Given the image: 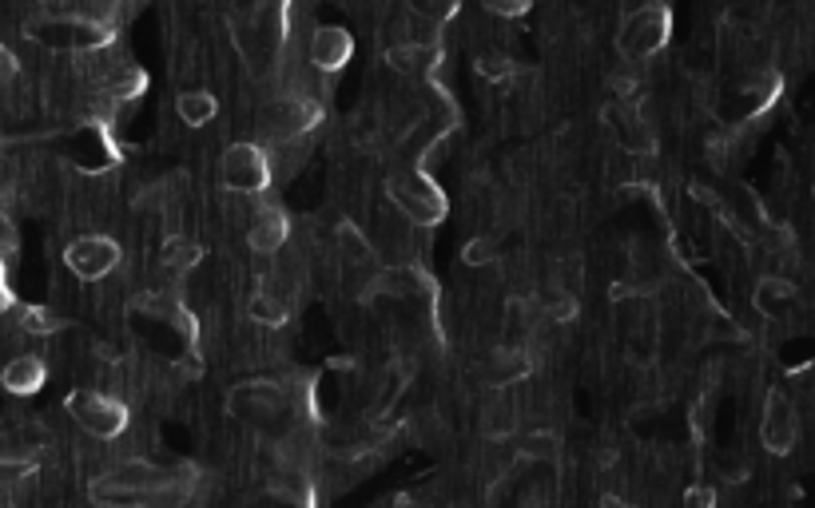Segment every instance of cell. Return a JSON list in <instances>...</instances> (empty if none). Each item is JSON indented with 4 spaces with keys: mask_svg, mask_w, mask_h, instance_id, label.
I'll return each mask as SVG.
<instances>
[{
    "mask_svg": "<svg viewBox=\"0 0 815 508\" xmlns=\"http://www.w3.org/2000/svg\"><path fill=\"white\" fill-rule=\"evenodd\" d=\"M319 120H323V104H319V100H303V95H287V92L271 95V100L259 108L263 147L306 139V135L319 127Z\"/></svg>",
    "mask_w": 815,
    "mask_h": 508,
    "instance_id": "6da1fadb",
    "label": "cell"
},
{
    "mask_svg": "<svg viewBox=\"0 0 815 508\" xmlns=\"http://www.w3.org/2000/svg\"><path fill=\"white\" fill-rule=\"evenodd\" d=\"M387 195L402 218H410L414 227H434L446 215V195L438 191V183L429 179V171L422 167H406V171H394L387 179Z\"/></svg>",
    "mask_w": 815,
    "mask_h": 508,
    "instance_id": "7a4b0ae2",
    "label": "cell"
},
{
    "mask_svg": "<svg viewBox=\"0 0 815 508\" xmlns=\"http://www.w3.org/2000/svg\"><path fill=\"white\" fill-rule=\"evenodd\" d=\"M669 29H672V12L665 4H640V9L628 12L617 32V48L628 68L652 60L669 44Z\"/></svg>",
    "mask_w": 815,
    "mask_h": 508,
    "instance_id": "3957f363",
    "label": "cell"
},
{
    "mask_svg": "<svg viewBox=\"0 0 815 508\" xmlns=\"http://www.w3.org/2000/svg\"><path fill=\"white\" fill-rule=\"evenodd\" d=\"M220 179H223V191H231V195L259 199L263 191L275 183L271 159H267L263 144H231L220 159Z\"/></svg>",
    "mask_w": 815,
    "mask_h": 508,
    "instance_id": "277c9868",
    "label": "cell"
},
{
    "mask_svg": "<svg viewBox=\"0 0 815 508\" xmlns=\"http://www.w3.org/2000/svg\"><path fill=\"white\" fill-rule=\"evenodd\" d=\"M68 414L96 441H115L127 429V405L112 394H100V390H76V394H68Z\"/></svg>",
    "mask_w": 815,
    "mask_h": 508,
    "instance_id": "5b68a950",
    "label": "cell"
},
{
    "mask_svg": "<svg viewBox=\"0 0 815 508\" xmlns=\"http://www.w3.org/2000/svg\"><path fill=\"white\" fill-rule=\"evenodd\" d=\"M605 124L613 127V135H617L621 151H628V156H657L660 151V139L657 132H652V124L645 120V112H640L633 100H613V104L605 108Z\"/></svg>",
    "mask_w": 815,
    "mask_h": 508,
    "instance_id": "8992f818",
    "label": "cell"
},
{
    "mask_svg": "<svg viewBox=\"0 0 815 508\" xmlns=\"http://www.w3.org/2000/svg\"><path fill=\"white\" fill-rule=\"evenodd\" d=\"M64 262H68V270H72L76 279L100 282L120 267V242L108 239V235H80L76 242H68Z\"/></svg>",
    "mask_w": 815,
    "mask_h": 508,
    "instance_id": "52a82bcc",
    "label": "cell"
},
{
    "mask_svg": "<svg viewBox=\"0 0 815 508\" xmlns=\"http://www.w3.org/2000/svg\"><path fill=\"white\" fill-rule=\"evenodd\" d=\"M760 441L768 453L784 456L795 449L800 441V414H795L792 397L784 390H772L768 402H763V417H760Z\"/></svg>",
    "mask_w": 815,
    "mask_h": 508,
    "instance_id": "ba28073f",
    "label": "cell"
},
{
    "mask_svg": "<svg viewBox=\"0 0 815 508\" xmlns=\"http://www.w3.org/2000/svg\"><path fill=\"white\" fill-rule=\"evenodd\" d=\"M534 370H537V358L529 353V346L525 342L498 346V350H490L485 353V362H481V377H485V385H493V390H505V385L525 382Z\"/></svg>",
    "mask_w": 815,
    "mask_h": 508,
    "instance_id": "9c48e42d",
    "label": "cell"
},
{
    "mask_svg": "<svg viewBox=\"0 0 815 508\" xmlns=\"http://www.w3.org/2000/svg\"><path fill=\"white\" fill-rule=\"evenodd\" d=\"M370 294H378V298L418 302V298H434V282H429L426 270L410 267V262H398V267H382L375 279H370Z\"/></svg>",
    "mask_w": 815,
    "mask_h": 508,
    "instance_id": "30bf717a",
    "label": "cell"
},
{
    "mask_svg": "<svg viewBox=\"0 0 815 508\" xmlns=\"http://www.w3.org/2000/svg\"><path fill=\"white\" fill-rule=\"evenodd\" d=\"M355 56V41L350 32L338 29V24H326V29H314L311 48H306V60L319 76H335L338 68H346V60Z\"/></svg>",
    "mask_w": 815,
    "mask_h": 508,
    "instance_id": "8fae6325",
    "label": "cell"
},
{
    "mask_svg": "<svg viewBox=\"0 0 815 508\" xmlns=\"http://www.w3.org/2000/svg\"><path fill=\"white\" fill-rule=\"evenodd\" d=\"M287 239H291V215L282 207H275V203H263L259 215L247 227V247L255 255H275V250L287 247Z\"/></svg>",
    "mask_w": 815,
    "mask_h": 508,
    "instance_id": "7c38bea8",
    "label": "cell"
},
{
    "mask_svg": "<svg viewBox=\"0 0 815 508\" xmlns=\"http://www.w3.org/2000/svg\"><path fill=\"white\" fill-rule=\"evenodd\" d=\"M44 382H48V365H44V358H36V353H21V358H12V362L0 370V385L16 397L41 394Z\"/></svg>",
    "mask_w": 815,
    "mask_h": 508,
    "instance_id": "4fadbf2b",
    "label": "cell"
},
{
    "mask_svg": "<svg viewBox=\"0 0 815 508\" xmlns=\"http://www.w3.org/2000/svg\"><path fill=\"white\" fill-rule=\"evenodd\" d=\"M387 64L394 68V72H402V76H422V80H429V76L438 72L442 48H426V44H406V41L390 44Z\"/></svg>",
    "mask_w": 815,
    "mask_h": 508,
    "instance_id": "5bb4252c",
    "label": "cell"
},
{
    "mask_svg": "<svg viewBox=\"0 0 815 508\" xmlns=\"http://www.w3.org/2000/svg\"><path fill=\"white\" fill-rule=\"evenodd\" d=\"M795 282L784 279V274H763L760 282H756L752 291V306L763 314V318H784L788 306L795 302Z\"/></svg>",
    "mask_w": 815,
    "mask_h": 508,
    "instance_id": "9a60e30c",
    "label": "cell"
},
{
    "mask_svg": "<svg viewBox=\"0 0 815 508\" xmlns=\"http://www.w3.org/2000/svg\"><path fill=\"white\" fill-rule=\"evenodd\" d=\"M481 437L485 441H510L517 437V405L505 402V397H493L481 409Z\"/></svg>",
    "mask_w": 815,
    "mask_h": 508,
    "instance_id": "2e32d148",
    "label": "cell"
},
{
    "mask_svg": "<svg viewBox=\"0 0 815 508\" xmlns=\"http://www.w3.org/2000/svg\"><path fill=\"white\" fill-rule=\"evenodd\" d=\"M247 318H252V326L275 330V326H282V321L291 318V306H287V298L275 294L271 286H259V291L247 298Z\"/></svg>",
    "mask_w": 815,
    "mask_h": 508,
    "instance_id": "e0dca14e",
    "label": "cell"
},
{
    "mask_svg": "<svg viewBox=\"0 0 815 508\" xmlns=\"http://www.w3.org/2000/svg\"><path fill=\"white\" fill-rule=\"evenodd\" d=\"M159 262H164V270H168L171 279H183V274H191V270L203 262V247L183 239V235H171V239L164 242V250H159Z\"/></svg>",
    "mask_w": 815,
    "mask_h": 508,
    "instance_id": "ac0fdd59",
    "label": "cell"
},
{
    "mask_svg": "<svg viewBox=\"0 0 815 508\" xmlns=\"http://www.w3.org/2000/svg\"><path fill=\"white\" fill-rule=\"evenodd\" d=\"M176 112L188 127H208L211 120L220 115V100H215L211 92H203V88H196V92H179Z\"/></svg>",
    "mask_w": 815,
    "mask_h": 508,
    "instance_id": "d6986e66",
    "label": "cell"
},
{
    "mask_svg": "<svg viewBox=\"0 0 815 508\" xmlns=\"http://www.w3.org/2000/svg\"><path fill=\"white\" fill-rule=\"evenodd\" d=\"M534 302H537V314H542L545 321H557V326L577 321V314H581V298L569 291H561V286H545Z\"/></svg>",
    "mask_w": 815,
    "mask_h": 508,
    "instance_id": "ffe728a7",
    "label": "cell"
},
{
    "mask_svg": "<svg viewBox=\"0 0 815 508\" xmlns=\"http://www.w3.org/2000/svg\"><path fill=\"white\" fill-rule=\"evenodd\" d=\"M335 242H338V250H343L346 267H370V262H375V247H370V239H366L355 223H338Z\"/></svg>",
    "mask_w": 815,
    "mask_h": 508,
    "instance_id": "44dd1931",
    "label": "cell"
},
{
    "mask_svg": "<svg viewBox=\"0 0 815 508\" xmlns=\"http://www.w3.org/2000/svg\"><path fill=\"white\" fill-rule=\"evenodd\" d=\"M517 456H522V461H545V465H557V461H561V441H557V433H549V429H534V433L522 437Z\"/></svg>",
    "mask_w": 815,
    "mask_h": 508,
    "instance_id": "7402d4cb",
    "label": "cell"
},
{
    "mask_svg": "<svg viewBox=\"0 0 815 508\" xmlns=\"http://www.w3.org/2000/svg\"><path fill=\"white\" fill-rule=\"evenodd\" d=\"M21 330L24 334H36V338H48V334H56V330H64L68 326V318H64L60 311H53V306H21Z\"/></svg>",
    "mask_w": 815,
    "mask_h": 508,
    "instance_id": "603a6c76",
    "label": "cell"
},
{
    "mask_svg": "<svg viewBox=\"0 0 815 508\" xmlns=\"http://www.w3.org/2000/svg\"><path fill=\"white\" fill-rule=\"evenodd\" d=\"M473 68H478L481 80H490V83H505V80H513V76L522 72V64L513 60V56H505V53H481L478 60H473Z\"/></svg>",
    "mask_w": 815,
    "mask_h": 508,
    "instance_id": "cb8c5ba5",
    "label": "cell"
},
{
    "mask_svg": "<svg viewBox=\"0 0 815 508\" xmlns=\"http://www.w3.org/2000/svg\"><path fill=\"white\" fill-rule=\"evenodd\" d=\"M461 262H466V267H493V262H498V242L478 235V239H470L461 247Z\"/></svg>",
    "mask_w": 815,
    "mask_h": 508,
    "instance_id": "d4e9b609",
    "label": "cell"
},
{
    "mask_svg": "<svg viewBox=\"0 0 815 508\" xmlns=\"http://www.w3.org/2000/svg\"><path fill=\"white\" fill-rule=\"evenodd\" d=\"M32 469H36V456L32 453H0V485L29 477Z\"/></svg>",
    "mask_w": 815,
    "mask_h": 508,
    "instance_id": "484cf974",
    "label": "cell"
},
{
    "mask_svg": "<svg viewBox=\"0 0 815 508\" xmlns=\"http://www.w3.org/2000/svg\"><path fill=\"white\" fill-rule=\"evenodd\" d=\"M581 274H585L581 259H561V262H557V282H554V286H561V291H569V294H581Z\"/></svg>",
    "mask_w": 815,
    "mask_h": 508,
    "instance_id": "4316f807",
    "label": "cell"
},
{
    "mask_svg": "<svg viewBox=\"0 0 815 508\" xmlns=\"http://www.w3.org/2000/svg\"><path fill=\"white\" fill-rule=\"evenodd\" d=\"M490 12L493 16H525L529 4L525 0H490Z\"/></svg>",
    "mask_w": 815,
    "mask_h": 508,
    "instance_id": "83f0119b",
    "label": "cell"
},
{
    "mask_svg": "<svg viewBox=\"0 0 815 508\" xmlns=\"http://www.w3.org/2000/svg\"><path fill=\"white\" fill-rule=\"evenodd\" d=\"M16 68H21V64H16V56H12L9 48L0 44V80H12V76H16Z\"/></svg>",
    "mask_w": 815,
    "mask_h": 508,
    "instance_id": "f1b7e54d",
    "label": "cell"
},
{
    "mask_svg": "<svg viewBox=\"0 0 815 508\" xmlns=\"http://www.w3.org/2000/svg\"><path fill=\"white\" fill-rule=\"evenodd\" d=\"M12 306H16V298H12L9 282H4V262H0V314L12 311Z\"/></svg>",
    "mask_w": 815,
    "mask_h": 508,
    "instance_id": "f546056e",
    "label": "cell"
},
{
    "mask_svg": "<svg viewBox=\"0 0 815 508\" xmlns=\"http://www.w3.org/2000/svg\"><path fill=\"white\" fill-rule=\"evenodd\" d=\"M601 508H637V505H628V500H621L617 493H605V497H601Z\"/></svg>",
    "mask_w": 815,
    "mask_h": 508,
    "instance_id": "4dcf8cb0",
    "label": "cell"
}]
</instances>
